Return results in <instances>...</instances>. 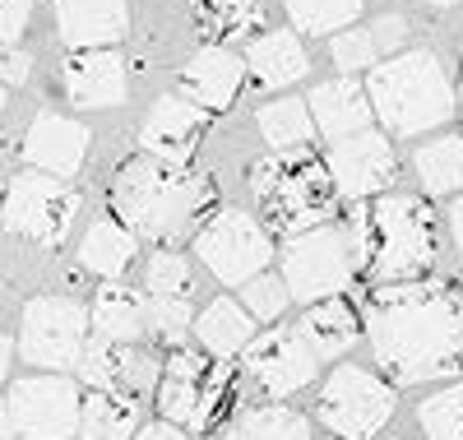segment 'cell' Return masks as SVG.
I'll list each match as a JSON object with an SVG mask.
<instances>
[{"instance_id":"obj_1","label":"cell","mask_w":463,"mask_h":440,"mask_svg":"<svg viewBox=\"0 0 463 440\" xmlns=\"http://www.w3.org/2000/svg\"><path fill=\"white\" fill-rule=\"evenodd\" d=\"M366 339L380 371L421 385L463 371V301L445 283H384L366 301Z\"/></svg>"},{"instance_id":"obj_2","label":"cell","mask_w":463,"mask_h":440,"mask_svg":"<svg viewBox=\"0 0 463 440\" xmlns=\"http://www.w3.org/2000/svg\"><path fill=\"white\" fill-rule=\"evenodd\" d=\"M357 251V273L371 283H412L427 278L440 260V223L421 195L384 190L375 199H362L347 218Z\"/></svg>"},{"instance_id":"obj_3","label":"cell","mask_w":463,"mask_h":440,"mask_svg":"<svg viewBox=\"0 0 463 440\" xmlns=\"http://www.w3.org/2000/svg\"><path fill=\"white\" fill-rule=\"evenodd\" d=\"M111 209L121 223H130L135 236H148L167 251L195 236V223H204L213 209V181L163 158L135 153L111 177Z\"/></svg>"},{"instance_id":"obj_4","label":"cell","mask_w":463,"mask_h":440,"mask_svg":"<svg viewBox=\"0 0 463 440\" xmlns=\"http://www.w3.org/2000/svg\"><path fill=\"white\" fill-rule=\"evenodd\" d=\"M366 98L384 135H394V139H412V135L445 126L458 107L440 56L427 47L384 56L366 79Z\"/></svg>"},{"instance_id":"obj_5","label":"cell","mask_w":463,"mask_h":440,"mask_svg":"<svg viewBox=\"0 0 463 440\" xmlns=\"http://www.w3.org/2000/svg\"><path fill=\"white\" fill-rule=\"evenodd\" d=\"M250 190L264 209V227L301 236L311 227H325L338 205V186L329 167L311 153H269L250 167Z\"/></svg>"},{"instance_id":"obj_6","label":"cell","mask_w":463,"mask_h":440,"mask_svg":"<svg viewBox=\"0 0 463 440\" xmlns=\"http://www.w3.org/2000/svg\"><path fill=\"white\" fill-rule=\"evenodd\" d=\"M153 394H158L163 422H172L190 435H204L232 408V367H222L218 357L209 362V352L176 348L163 362V376H158Z\"/></svg>"},{"instance_id":"obj_7","label":"cell","mask_w":463,"mask_h":440,"mask_svg":"<svg viewBox=\"0 0 463 440\" xmlns=\"http://www.w3.org/2000/svg\"><path fill=\"white\" fill-rule=\"evenodd\" d=\"M279 260H283V283L292 301H306V306H316L325 297H343L357 278V251H353L347 223H325L301 236H288Z\"/></svg>"},{"instance_id":"obj_8","label":"cell","mask_w":463,"mask_h":440,"mask_svg":"<svg viewBox=\"0 0 463 440\" xmlns=\"http://www.w3.org/2000/svg\"><path fill=\"white\" fill-rule=\"evenodd\" d=\"M394 385L380 380L375 371L338 367L316 398V417L338 440H375L394 417Z\"/></svg>"},{"instance_id":"obj_9","label":"cell","mask_w":463,"mask_h":440,"mask_svg":"<svg viewBox=\"0 0 463 440\" xmlns=\"http://www.w3.org/2000/svg\"><path fill=\"white\" fill-rule=\"evenodd\" d=\"M195 255L204 260V269L218 283L241 288L255 273H264L269 260H274V232L241 209H218L195 232Z\"/></svg>"},{"instance_id":"obj_10","label":"cell","mask_w":463,"mask_h":440,"mask_svg":"<svg viewBox=\"0 0 463 440\" xmlns=\"http://www.w3.org/2000/svg\"><path fill=\"white\" fill-rule=\"evenodd\" d=\"M89 306L70 297H33L19 325V357L43 371H74L89 343Z\"/></svg>"},{"instance_id":"obj_11","label":"cell","mask_w":463,"mask_h":440,"mask_svg":"<svg viewBox=\"0 0 463 440\" xmlns=\"http://www.w3.org/2000/svg\"><path fill=\"white\" fill-rule=\"evenodd\" d=\"M74 214H80V195L47 172H19L0 199V223L37 246H61Z\"/></svg>"},{"instance_id":"obj_12","label":"cell","mask_w":463,"mask_h":440,"mask_svg":"<svg viewBox=\"0 0 463 440\" xmlns=\"http://www.w3.org/2000/svg\"><path fill=\"white\" fill-rule=\"evenodd\" d=\"M10 422L24 440H70L80 435V404L84 394L70 376H28L10 394Z\"/></svg>"},{"instance_id":"obj_13","label":"cell","mask_w":463,"mask_h":440,"mask_svg":"<svg viewBox=\"0 0 463 440\" xmlns=\"http://www.w3.org/2000/svg\"><path fill=\"white\" fill-rule=\"evenodd\" d=\"M325 167L338 186V195L347 199H375L384 195L394 181H399V158H394V144L384 130H357V135H347V139H334L329 158H325Z\"/></svg>"},{"instance_id":"obj_14","label":"cell","mask_w":463,"mask_h":440,"mask_svg":"<svg viewBox=\"0 0 463 440\" xmlns=\"http://www.w3.org/2000/svg\"><path fill=\"white\" fill-rule=\"evenodd\" d=\"M316 367H320V357L306 348L301 330L279 325L246 343V376L255 380V389L264 398H288V394L306 389L316 380Z\"/></svg>"},{"instance_id":"obj_15","label":"cell","mask_w":463,"mask_h":440,"mask_svg":"<svg viewBox=\"0 0 463 440\" xmlns=\"http://www.w3.org/2000/svg\"><path fill=\"white\" fill-rule=\"evenodd\" d=\"M80 376L89 380V389H107V394H121V398H139L158 389L163 362L139 343H116V339H89L84 357H80Z\"/></svg>"},{"instance_id":"obj_16","label":"cell","mask_w":463,"mask_h":440,"mask_svg":"<svg viewBox=\"0 0 463 440\" xmlns=\"http://www.w3.org/2000/svg\"><path fill=\"white\" fill-rule=\"evenodd\" d=\"M204 126H209V111L200 102H190L185 93H167V98L153 102L148 121L139 126V148L148 158H163V163L190 167Z\"/></svg>"},{"instance_id":"obj_17","label":"cell","mask_w":463,"mask_h":440,"mask_svg":"<svg viewBox=\"0 0 463 440\" xmlns=\"http://www.w3.org/2000/svg\"><path fill=\"white\" fill-rule=\"evenodd\" d=\"M61 89L74 107L98 111V107H121L130 84H126V61L116 47H84L61 65Z\"/></svg>"},{"instance_id":"obj_18","label":"cell","mask_w":463,"mask_h":440,"mask_svg":"<svg viewBox=\"0 0 463 440\" xmlns=\"http://www.w3.org/2000/svg\"><path fill=\"white\" fill-rule=\"evenodd\" d=\"M89 126L80 121H70V116H56V111H43V116H33V126L24 135V158L37 167V172H47V177H61L70 181L74 172L84 167V158H89Z\"/></svg>"},{"instance_id":"obj_19","label":"cell","mask_w":463,"mask_h":440,"mask_svg":"<svg viewBox=\"0 0 463 440\" xmlns=\"http://www.w3.org/2000/svg\"><path fill=\"white\" fill-rule=\"evenodd\" d=\"M241 74H246V61H241L237 52L222 47V43H209V47H200L195 56L185 61V70H181V93H185L190 102H200V107L213 116V111H227L232 98L241 93Z\"/></svg>"},{"instance_id":"obj_20","label":"cell","mask_w":463,"mask_h":440,"mask_svg":"<svg viewBox=\"0 0 463 440\" xmlns=\"http://www.w3.org/2000/svg\"><path fill=\"white\" fill-rule=\"evenodd\" d=\"M56 28L74 52L111 47L130 28V0H56Z\"/></svg>"},{"instance_id":"obj_21","label":"cell","mask_w":463,"mask_h":440,"mask_svg":"<svg viewBox=\"0 0 463 440\" xmlns=\"http://www.w3.org/2000/svg\"><path fill=\"white\" fill-rule=\"evenodd\" d=\"M241 61H246V74L255 79L260 89H269V93H279V89L297 84L301 74H311V56H306L301 37L288 33V28L255 33Z\"/></svg>"},{"instance_id":"obj_22","label":"cell","mask_w":463,"mask_h":440,"mask_svg":"<svg viewBox=\"0 0 463 440\" xmlns=\"http://www.w3.org/2000/svg\"><path fill=\"white\" fill-rule=\"evenodd\" d=\"M306 107H311L316 116V130L329 135V139H347V135H357L371 126V98L366 89L357 84V79H329V84H316L311 98H306Z\"/></svg>"},{"instance_id":"obj_23","label":"cell","mask_w":463,"mask_h":440,"mask_svg":"<svg viewBox=\"0 0 463 440\" xmlns=\"http://www.w3.org/2000/svg\"><path fill=\"white\" fill-rule=\"evenodd\" d=\"M89 320L102 339H116V343H139L148 334V292L121 283V278H107V283L93 292V306H89Z\"/></svg>"},{"instance_id":"obj_24","label":"cell","mask_w":463,"mask_h":440,"mask_svg":"<svg viewBox=\"0 0 463 440\" xmlns=\"http://www.w3.org/2000/svg\"><path fill=\"white\" fill-rule=\"evenodd\" d=\"M190 334L200 339V352H209V357H218V362H227V357L246 352V343L255 339V320H250V311H246L241 301L218 297V301H209V306L195 315Z\"/></svg>"},{"instance_id":"obj_25","label":"cell","mask_w":463,"mask_h":440,"mask_svg":"<svg viewBox=\"0 0 463 440\" xmlns=\"http://www.w3.org/2000/svg\"><path fill=\"white\" fill-rule=\"evenodd\" d=\"M297 330H301L306 348H311L320 362H334V357H343L347 348L357 343V311L347 306L343 297H325L316 306H306Z\"/></svg>"},{"instance_id":"obj_26","label":"cell","mask_w":463,"mask_h":440,"mask_svg":"<svg viewBox=\"0 0 463 440\" xmlns=\"http://www.w3.org/2000/svg\"><path fill=\"white\" fill-rule=\"evenodd\" d=\"M135 255H139V236L121 218H98L84 232V246H80V264L98 278H121Z\"/></svg>"},{"instance_id":"obj_27","label":"cell","mask_w":463,"mask_h":440,"mask_svg":"<svg viewBox=\"0 0 463 440\" xmlns=\"http://www.w3.org/2000/svg\"><path fill=\"white\" fill-rule=\"evenodd\" d=\"M139 431V404L107 389H89L80 404V435L84 440H135Z\"/></svg>"},{"instance_id":"obj_28","label":"cell","mask_w":463,"mask_h":440,"mask_svg":"<svg viewBox=\"0 0 463 440\" xmlns=\"http://www.w3.org/2000/svg\"><path fill=\"white\" fill-rule=\"evenodd\" d=\"M260 135H264V144L274 153H301L306 144H311V135H316V116H311V107H306L301 98L283 93V98L260 107Z\"/></svg>"},{"instance_id":"obj_29","label":"cell","mask_w":463,"mask_h":440,"mask_svg":"<svg viewBox=\"0 0 463 440\" xmlns=\"http://www.w3.org/2000/svg\"><path fill=\"white\" fill-rule=\"evenodd\" d=\"M412 167L427 186V195H454L463 190V139L458 135H445V139H431L412 153Z\"/></svg>"},{"instance_id":"obj_30","label":"cell","mask_w":463,"mask_h":440,"mask_svg":"<svg viewBox=\"0 0 463 440\" xmlns=\"http://www.w3.org/2000/svg\"><path fill=\"white\" fill-rule=\"evenodd\" d=\"M362 5L366 0H283L292 33H306V37H334L343 28H353Z\"/></svg>"},{"instance_id":"obj_31","label":"cell","mask_w":463,"mask_h":440,"mask_svg":"<svg viewBox=\"0 0 463 440\" xmlns=\"http://www.w3.org/2000/svg\"><path fill=\"white\" fill-rule=\"evenodd\" d=\"M232 440H316V431L297 408L264 404V408L241 413V422L232 426Z\"/></svg>"},{"instance_id":"obj_32","label":"cell","mask_w":463,"mask_h":440,"mask_svg":"<svg viewBox=\"0 0 463 440\" xmlns=\"http://www.w3.org/2000/svg\"><path fill=\"white\" fill-rule=\"evenodd\" d=\"M200 28L218 33V37H241L250 28H260L264 19V0H190Z\"/></svg>"},{"instance_id":"obj_33","label":"cell","mask_w":463,"mask_h":440,"mask_svg":"<svg viewBox=\"0 0 463 440\" xmlns=\"http://www.w3.org/2000/svg\"><path fill=\"white\" fill-rule=\"evenodd\" d=\"M417 426L427 431V440H463V380L421 398Z\"/></svg>"},{"instance_id":"obj_34","label":"cell","mask_w":463,"mask_h":440,"mask_svg":"<svg viewBox=\"0 0 463 440\" xmlns=\"http://www.w3.org/2000/svg\"><path fill=\"white\" fill-rule=\"evenodd\" d=\"M144 292L148 297H190L195 292V269L176 251H158L144 269Z\"/></svg>"},{"instance_id":"obj_35","label":"cell","mask_w":463,"mask_h":440,"mask_svg":"<svg viewBox=\"0 0 463 440\" xmlns=\"http://www.w3.org/2000/svg\"><path fill=\"white\" fill-rule=\"evenodd\" d=\"M288 301H292L288 283H283L279 273H269V269H264V273H255L250 283H241V306L250 311L255 325H260V320H264V325H279L283 311H288Z\"/></svg>"},{"instance_id":"obj_36","label":"cell","mask_w":463,"mask_h":440,"mask_svg":"<svg viewBox=\"0 0 463 440\" xmlns=\"http://www.w3.org/2000/svg\"><path fill=\"white\" fill-rule=\"evenodd\" d=\"M329 56H334L338 74H347V79L362 74V70H375V65H380V47H375L371 28H357V24L329 37Z\"/></svg>"},{"instance_id":"obj_37","label":"cell","mask_w":463,"mask_h":440,"mask_svg":"<svg viewBox=\"0 0 463 440\" xmlns=\"http://www.w3.org/2000/svg\"><path fill=\"white\" fill-rule=\"evenodd\" d=\"M195 325V306L190 297H148V334L163 339V343H181Z\"/></svg>"},{"instance_id":"obj_38","label":"cell","mask_w":463,"mask_h":440,"mask_svg":"<svg viewBox=\"0 0 463 440\" xmlns=\"http://www.w3.org/2000/svg\"><path fill=\"white\" fill-rule=\"evenodd\" d=\"M371 37H375V47H380L384 56H399L403 43H408V19H403V14H380V19L371 24Z\"/></svg>"},{"instance_id":"obj_39","label":"cell","mask_w":463,"mask_h":440,"mask_svg":"<svg viewBox=\"0 0 463 440\" xmlns=\"http://www.w3.org/2000/svg\"><path fill=\"white\" fill-rule=\"evenodd\" d=\"M28 19H33V0H0V43L24 37Z\"/></svg>"},{"instance_id":"obj_40","label":"cell","mask_w":463,"mask_h":440,"mask_svg":"<svg viewBox=\"0 0 463 440\" xmlns=\"http://www.w3.org/2000/svg\"><path fill=\"white\" fill-rule=\"evenodd\" d=\"M28 70H33V56L28 52H5V56H0V84H5V89H24L28 84Z\"/></svg>"},{"instance_id":"obj_41","label":"cell","mask_w":463,"mask_h":440,"mask_svg":"<svg viewBox=\"0 0 463 440\" xmlns=\"http://www.w3.org/2000/svg\"><path fill=\"white\" fill-rule=\"evenodd\" d=\"M135 440H195V435L181 431V426H172V422H148V426L135 431Z\"/></svg>"},{"instance_id":"obj_42","label":"cell","mask_w":463,"mask_h":440,"mask_svg":"<svg viewBox=\"0 0 463 440\" xmlns=\"http://www.w3.org/2000/svg\"><path fill=\"white\" fill-rule=\"evenodd\" d=\"M449 236H454V246L463 255V199H454V205H449Z\"/></svg>"},{"instance_id":"obj_43","label":"cell","mask_w":463,"mask_h":440,"mask_svg":"<svg viewBox=\"0 0 463 440\" xmlns=\"http://www.w3.org/2000/svg\"><path fill=\"white\" fill-rule=\"evenodd\" d=\"M0 440H14V422H10V404H5V394H0Z\"/></svg>"},{"instance_id":"obj_44","label":"cell","mask_w":463,"mask_h":440,"mask_svg":"<svg viewBox=\"0 0 463 440\" xmlns=\"http://www.w3.org/2000/svg\"><path fill=\"white\" fill-rule=\"evenodd\" d=\"M10 357H14V343L0 334V380H5V371H10Z\"/></svg>"},{"instance_id":"obj_45","label":"cell","mask_w":463,"mask_h":440,"mask_svg":"<svg viewBox=\"0 0 463 440\" xmlns=\"http://www.w3.org/2000/svg\"><path fill=\"white\" fill-rule=\"evenodd\" d=\"M421 5H436V10H445V5H454V0H421Z\"/></svg>"},{"instance_id":"obj_46","label":"cell","mask_w":463,"mask_h":440,"mask_svg":"<svg viewBox=\"0 0 463 440\" xmlns=\"http://www.w3.org/2000/svg\"><path fill=\"white\" fill-rule=\"evenodd\" d=\"M0 116H5V84H0Z\"/></svg>"},{"instance_id":"obj_47","label":"cell","mask_w":463,"mask_h":440,"mask_svg":"<svg viewBox=\"0 0 463 440\" xmlns=\"http://www.w3.org/2000/svg\"><path fill=\"white\" fill-rule=\"evenodd\" d=\"M454 116H458V121H463V93H458V107H454Z\"/></svg>"},{"instance_id":"obj_48","label":"cell","mask_w":463,"mask_h":440,"mask_svg":"<svg viewBox=\"0 0 463 440\" xmlns=\"http://www.w3.org/2000/svg\"><path fill=\"white\" fill-rule=\"evenodd\" d=\"M458 301H463V283H458Z\"/></svg>"},{"instance_id":"obj_49","label":"cell","mask_w":463,"mask_h":440,"mask_svg":"<svg viewBox=\"0 0 463 440\" xmlns=\"http://www.w3.org/2000/svg\"><path fill=\"white\" fill-rule=\"evenodd\" d=\"M0 199H5V186H0Z\"/></svg>"},{"instance_id":"obj_50","label":"cell","mask_w":463,"mask_h":440,"mask_svg":"<svg viewBox=\"0 0 463 440\" xmlns=\"http://www.w3.org/2000/svg\"><path fill=\"white\" fill-rule=\"evenodd\" d=\"M390 440H399V435H390Z\"/></svg>"}]
</instances>
